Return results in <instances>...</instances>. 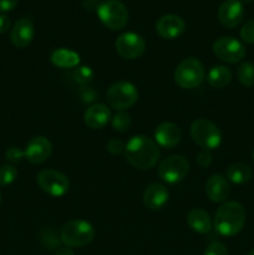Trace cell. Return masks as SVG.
<instances>
[{"instance_id": "obj_1", "label": "cell", "mask_w": 254, "mask_h": 255, "mask_svg": "<svg viewBox=\"0 0 254 255\" xmlns=\"http://www.w3.org/2000/svg\"><path fill=\"white\" fill-rule=\"evenodd\" d=\"M125 154L129 164L137 169L146 171L153 168L159 159L158 144L146 136H133L125 146Z\"/></svg>"}, {"instance_id": "obj_2", "label": "cell", "mask_w": 254, "mask_h": 255, "mask_svg": "<svg viewBox=\"0 0 254 255\" xmlns=\"http://www.w3.org/2000/svg\"><path fill=\"white\" fill-rule=\"evenodd\" d=\"M246 223V211L238 202H226L214 216V229L222 237H234L243 229Z\"/></svg>"}, {"instance_id": "obj_3", "label": "cell", "mask_w": 254, "mask_h": 255, "mask_svg": "<svg viewBox=\"0 0 254 255\" xmlns=\"http://www.w3.org/2000/svg\"><path fill=\"white\" fill-rule=\"evenodd\" d=\"M206 79L203 64L196 57H187L177 65L174 70V81L182 89H196Z\"/></svg>"}, {"instance_id": "obj_4", "label": "cell", "mask_w": 254, "mask_h": 255, "mask_svg": "<svg viewBox=\"0 0 254 255\" xmlns=\"http://www.w3.org/2000/svg\"><path fill=\"white\" fill-rule=\"evenodd\" d=\"M95 237V228L91 223L82 219L67 222L60 232V239L70 248H79L91 243Z\"/></svg>"}, {"instance_id": "obj_5", "label": "cell", "mask_w": 254, "mask_h": 255, "mask_svg": "<svg viewBox=\"0 0 254 255\" xmlns=\"http://www.w3.org/2000/svg\"><path fill=\"white\" fill-rule=\"evenodd\" d=\"M191 137L202 149H217L222 143V133L216 124L207 119H198L191 125Z\"/></svg>"}, {"instance_id": "obj_6", "label": "cell", "mask_w": 254, "mask_h": 255, "mask_svg": "<svg viewBox=\"0 0 254 255\" xmlns=\"http://www.w3.org/2000/svg\"><path fill=\"white\" fill-rule=\"evenodd\" d=\"M100 21L110 30H121L128 21V10L120 0H106L96 7Z\"/></svg>"}, {"instance_id": "obj_7", "label": "cell", "mask_w": 254, "mask_h": 255, "mask_svg": "<svg viewBox=\"0 0 254 255\" xmlns=\"http://www.w3.org/2000/svg\"><path fill=\"white\" fill-rule=\"evenodd\" d=\"M107 102L112 109L125 111L133 106L138 99V91L131 82L119 81L111 85L107 91Z\"/></svg>"}, {"instance_id": "obj_8", "label": "cell", "mask_w": 254, "mask_h": 255, "mask_svg": "<svg viewBox=\"0 0 254 255\" xmlns=\"http://www.w3.org/2000/svg\"><path fill=\"white\" fill-rule=\"evenodd\" d=\"M189 172V163L183 156L173 154L159 163L157 174L163 182L169 184H176L183 181Z\"/></svg>"}, {"instance_id": "obj_9", "label": "cell", "mask_w": 254, "mask_h": 255, "mask_svg": "<svg viewBox=\"0 0 254 255\" xmlns=\"http://www.w3.org/2000/svg\"><path fill=\"white\" fill-rule=\"evenodd\" d=\"M37 186L51 197H62L69 192L70 181L64 173L54 169H44L36 176Z\"/></svg>"}, {"instance_id": "obj_10", "label": "cell", "mask_w": 254, "mask_h": 255, "mask_svg": "<svg viewBox=\"0 0 254 255\" xmlns=\"http://www.w3.org/2000/svg\"><path fill=\"white\" fill-rule=\"evenodd\" d=\"M213 52L222 61L237 64L246 56V47L234 37L222 36L213 42Z\"/></svg>"}, {"instance_id": "obj_11", "label": "cell", "mask_w": 254, "mask_h": 255, "mask_svg": "<svg viewBox=\"0 0 254 255\" xmlns=\"http://www.w3.org/2000/svg\"><path fill=\"white\" fill-rule=\"evenodd\" d=\"M117 54L126 60H136L142 56L146 50V41L141 35L136 32H124L119 35L115 41Z\"/></svg>"}, {"instance_id": "obj_12", "label": "cell", "mask_w": 254, "mask_h": 255, "mask_svg": "<svg viewBox=\"0 0 254 255\" xmlns=\"http://www.w3.org/2000/svg\"><path fill=\"white\" fill-rule=\"evenodd\" d=\"M244 16V7L239 0H224L218 9V20L227 29L237 27Z\"/></svg>"}, {"instance_id": "obj_13", "label": "cell", "mask_w": 254, "mask_h": 255, "mask_svg": "<svg viewBox=\"0 0 254 255\" xmlns=\"http://www.w3.org/2000/svg\"><path fill=\"white\" fill-rule=\"evenodd\" d=\"M184 30H186V22L178 15H163L156 22V31L162 39H177V37H179L183 34Z\"/></svg>"}, {"instance_id": "obj_14", "label": "cell", "mask_w": 254, "mask_h": 255, "mask_svg": "<svg viewBox=\"0 0 254 255\" xmlns=\"http://www.w3.org/2000/svg\"><path fill=\"white\" fill-rule=\"evenodd\" d=\"M25 158L32 164L44 163L52 153V144L46 137L36 136L30 139L24 151Z\"/></svg>"}, {"instance_id": "obj_15", "label": "cell", "mask_w": 254, "mask_h": 255, "mask_svg": "<svg viewBox=\"0 0 254 255\" xmlns=\"http://www.w3.org/2000/svg\"><path fill=\"white\" fill-rule=\"evenodd\" d=\"M35 36V26L34 22L27 17L17 20L11 29L10 40L12 45L17 49H24L31 44L32 39Z\"/></svg>"}, {"instance_id": "obj_16", "label": "cell", "mask_w": 254, "mask_h": 255, "mask_svg": "<svg viewBox=\"0 0 254 255\" xmlns=\"http://www.w3.org/2000/svg\"><path fill=\"white\" fill-rule=\"evenodd\" d=\"M169 198V192L167 187L162 183H152L144 189L143 204L149 211H159L167 204Z\"/></svg>"}, {"instance_id": "obj_17", "label": "cell", "mask_w": 254, "mask_h": 255, "mask_svg": "<svg viewBox=\"0 0 254 255\" xmlns=\"http://www.w3.org/2000/svg\"><path fill=\"white\" fill-rule=\"evenodd\" d=\"M181 138V128L172 122H163L154 129V142L163 148H173Z\"/></svg>"}, {"instance_id": "obj_18", "label": "cell", "mask_w": 254, "mask_h": 255, "mask_svg": "<svg viewBox=\"0 0 254 255\" xmlns=\"http://www.w3.org/2000/svg\"><path fill=\"white\" fill-rule=\"evenodd\" d=\"M111 119V111L104 104L91 105L84 114L85 125L92 129L104 128Z\"/></svg>"}, {"instance_id": "obj_19", "label": "cell", "mask_w": 254, "mask_h": 255, "mask_svg": "<svg viewBox=\"0 0 254 255\" xmlns=\"http://www.w3.org/2000/svg\"><path fill=\"white\" fill-rule=\"evenodd\" d=\"M229 183L221 174H213L206 182V194L209 201L214 203H222L229 196Z\"/></svg>"}, {"instance_id": "obj_20", "label": "cell", "mask_w": 254, "mask_h": 255, "mask_svg": "<svg viewBox=\"0 0 254 255\" xmlns=\"http://www.w3.org/2000/svg\"><path fill=\"white\" fill-rule=\"evenodd\" d=\"M187 223L192 231L198 234H207L212 228L211 217L204 209L201 208H193L189 211Z\"/></svg>"}, {"instance_id": "obj_21", "label": "cell", "mask_w": 254, "mask_h": 255, "mask_svg": "<svg viewBox=\"0 0 254 255\" xmlns=\"http://www.w3.org/2000/svg\"><path fill=\"white\" fill-rule=\"evenodd\" d=\"M50 61L61 69H72L77 67L80 64V55L70 49H56L50 55Z\"/></svg>"}, {"instance_id": "obj_22", "label": "cell", "mask_w": 254, "mask_h": 255, "mask_svg": "<svg viewBox=\"0 0 254 255\" xmlns=\"http://www.w3.org/2000/svg\"><path fill=\"white\" fill-rule=\"evenodd\" d=\"M207 81L214 89H223L228 86L232 81V71L227 66L217 65L208 71Z\"/></svg>"}, {"instance_id": "obj_23", "label": "cell", "mask_w": 254, "mask_h": 255, "mask_svg": "<svg viewBox=\"0 0 254 255\" xmlns=\"http://www.w3.org/2000/svg\"><path fill=\"white\" fill-rule=\"evenodd\" d=\"M253 176L252 168L246 163L237 162L231 164L227 169V178L234 184H244L249 181Z\"/></svg>"}, {"instance_id": "obj_24", "label": "cell", "mask_w": 254, "mask_h": 255, "mask_svg": "<svg viewBox=\"0 0 254 255\" xmlns=\"http://www.w3.org/2000/svg\"><path fill=\"white\" fill-rule=\"evenodd\" d=\"M237 77L243 86H254V64L247 61L239 65L238 70H237Z\"/></svg>"}, {"instance_id": "obj_25", "label": "cell", "mask_w": 254, "mask_h": 255, "mask_svg": "<svg viewBox=\"0 0 254 255\" xmlns=\"http://www.w3.org/2000/svg\"><path fill=\"white\" fill-rule=\"evenodd\" d=\"M112 127L117 132H126L131 127V116L125 111H119L111 120Z\"/></svg>"}, {"instance_id": "obj_26", "label": "cell", "mask_w": 254, "mask_h": 255, "mask_svg": "<svg viewBox=\"0 0 254 255\" xmlns=\"http://www.w3.org/2000/svg\"><path fill=\"white\" fill-rule=\"evenodd\" d=\"M74 80L82 86H89L94 80V71L89 66H77L74 71Z\"/></svg>"}, {"instance_id": "obj_27", "label": "cell", "mask_w": 254, "mask_h": 255, "mask_svg": "<svg viewBox=\"0 0 254 255\" xmlns=\"http://www.w3.org/2000/svg\"><path fill=\"white\" fill-rule=\"evenodd\" d=\"M17 171L12 164H4L0 167V187H6L16 179Z\"/></svg>"}, {"instance_id": "obj_28", "label": "cell", "mask_w": 254, "mask_h": 255, "mask_svg": "<svg viewBox=\"0 0 254 255\" xmlns=\"http://www.w3.org/2000/svg\"><path fill=\"white\" fill-rule=\"evenodd\" d=\"M241 37L248 44H254V19L249 20L242 26Z\"/></svg>"}, {"instance_id": "obj_29", "label": "cell", "mask_w": 254, "mask_h": 255, "mask_svg": "<svg viewBox=\"0 0 254 255\" xmlns=\"http://www.w3.org/2000/svg\"><path fill=\"white\" fill-rule=\"evenodd\" d=\"M22 158H25V153L21 149L17 148V147H11V148H9L5 152V159L9 163H20L22 161Z\"/></svg>"}, {"instance_id": "obj_30", "label": "cell", "mask_w": 254, "mask_h": 255, "mask_svg": "<svg viewBox=\"0 0 254 255\" xmlns=\"http://www.w3.org/2000/svg\"><path fill=\"white\" fill-rule=\"evenodd\" d=\"M203 255H228V249L223 243L214 242L204 249Z\"/></svg>"}, {"instance_id": "obj_31", "label": "cell", "mask_w": 254, "mask_h": 255, "mask_svg": "<svg viewBox=\"0 0 254 255\" xmlns=\"http://www.w3.org/2000/svg\"><path fill=\"white\" fill-rule=\"evenodd\" d=\"M125 146L126 144L121 141V139L117 138H111L107 142V151L111 154H121L122 152H125Z\"/></svg>"}, {"instance_id": "obj_32", "label": "cell", "mask_w": 254, "mask_h": 255, "mask_svg": "<svg viewBox=\"0 0 254 255\" xmlns=\"http://www.w3.org/2000/svg\"><path fill=\"white\" fill-rule=\"evenodd\" d=\"M197 164H198L201 168H207V167L211 166L212 163V153L211 151H207V149H201L197 154Z\"/></svg>"}, {"instance_id": "obj_33", "label": "cell", "mask_w": 254, "mask_h": 255, "mask_svg": "<svg viewBox=\"0 0 254 255\" xmlns=\"http://www.w3.org/2000/svg\"><path fill=\"white\" fill-rule=\"evenodd\" d=\"M80 96H81L82 101H84L85 104H91V102H94L95 100H96L97 94L92 87L82 86L81 89H80Z\"/></svg>"}, {"instance_id": "obj_34", "label": "cell", "mask_w": 254, "mask_h": 255, "mask_svg": "<svg viewBox=\"0 0 254 255\" xmlns=\"http://www.w3.org/2000/svg\"><path fill=\"white\" fill-rule=\"evenodd\" d=\"M17 1L19 0H0V12H7V11H11L16 7Z\"/></svg>"}, {"instance_id": "obj_35", "label": "cell", "mask_w": 254, "mask_h": 255, "mask_svg": "<svg viewBox=\"0 0 254 255\" xmlns=\"http://www.w3.org/2000/svg\"><path fill=\"white\" fill-rule=\"evenodd\" d=\"M10 26H11L10 17L5 14H0V34H5L9 31Z\"/></svg>"}, {"instance_id": "obj_36", "label": "cell", "mask_w": 254, "mask_h": 255, "mask_svg": "<svg viewBox=\"0 0 254 255\" xmlns=\"http://www.w3.org/2000/svg\"><path fill=\"white\" fill-rule=\"evenodd\" d=\"M55 255H75V253L70 247H62V248L57 249Z\"/></svg>"}, {"instance_id": "obj_37", "label": "cell", "mask_w": 254, "mask_h": 255, "mask_svg": "<svg viewBox=\"0 0 254 255\" xmlns=\"http://www.w3.org/2000/svg\"><path fill=\"white\" fill-rule=\"evenodd\" d=\"M239 1H241L242 4H251V2H253L254 0H239Z\"/></svg>"}, {"instance_id": "obj_38", "label": "cell", "mask_w": 254, "mask_h": 255, "mask_svg": "<svg viewBox=\"0 0 254 255\" xmlns=\"http://www.w3.org/2000/svg\"><path fill=\"white\" fill-rule=\"evenodd\" d=\"M247 255H254V249H253V251H251V252H249V253L247 254Z\"/></svg>"}, {"instance_id": "obj_39", "label": "cell", "mask_w": 254, "mask_h": 255, "mask_svg": "<svg viewBox=\"0 0 254 255\" xmlns=\"http://www.w3.org/2000/svg\"><path fill=\"white\" fill-rule=\"evenodd\" d=\"M252 158H253V162H254V151H253V153H252Z\"/></svg>"}, {"instance_id": "obj_40", "label": "cell", "mask_w": 254, "mask_h": 255, "mask_svg": "<svg viewBox=\"0 0 254 255\" xmlns=\"http://www.w3.org/2000/svg\"><path fill=\"white\" fill-rule=\"evenodd\" d=\"M0 202H1V194H0Z\"/></svg>"}]
</instances>
